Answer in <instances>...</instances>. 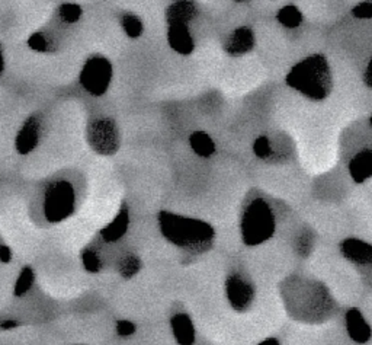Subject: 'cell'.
Instances as JSON below:
<instances>
[{
    "label": "cell",
    "mask_w": 372,
    "mask_h": 345,
    "mask_svg": "<svg viewBox=\"0 0 372 345\" xmlns=\"http://www.w3.org/2000/svg\"><path fill=\"white\" fill-rule=\"evenodd\" d=\"M159 229L163 238L178 249L191 255H201L214 244V227L201 220L172 211H160Z\"/></svg>",
    "instance_id": "obj_1"
},
{
    "label": "cell",
    "mask_w": 372,
    "mask_h": 345,
    "mask_svg": "<svg viewBox=\"0 0 372 345\" xmlns=\"http://www.w3.org/2000/svg\"><path fill=\"white\" fill-rule=\"evenodd\" d=\"M287 83L291 89L312 101H323L333 88L329 61L321 54H313L301 60L290 70Z\"/></svg>",
    "instance_id": "obj_2"
},
{
    "label": "cell",
    "mask_w": 372,
    "mask_h": 345,
    "mask_svg": "<svg viewBox=\"0 0 372 345\" xmlns=\"http://www.w3.org/2000/svg\"><path fill=\"white\" fill-rule=\"evenodd\" d=\"M276 230V215L268 200L253 197L249 200L240 215V234L248 246L267 244Z\"/></svg>",
    "instance_id": "obj_3"
},
{
    "label": "cell",
    "mask_w": 372,
    "mask_h": 345,
    "mask_svg": "<svg viewBox=\"0 0 372 345\" xmlns=\"http://www.w3.org/2000/svg\"><path fill=\"white\" fill-rule=\"evenodd\" d=\"M76 210L75 185L64 178L53 180L42 194V213L50 223L68 220Z\"/></svg>",
    "instance_id": "obj_4"
},
{
    "label": "cell",
    "mask_w": 372,
    "mask_h": 345,
    "mask_svg": "<svg viewBox=\"0 0 372 345\" xmlns=\"http://www.w3.org/2000/svg\"><path fill=\"white\" fill-rule=\"evenodd\" d=\"M86 139L94 152L103 156L114 155L121 144L118 125L109 117L94 118L87 124Z\"/></svg>",
    "instance_id": "obj_5"
},
{
    "label": "cell",
    "mask_w": 372,
    "mask_h": 345,
    "mask_svg": "<svg viewBox=\"0 0 372 345\" xmlns=\"http://www.w3.org/2000/svg\"><path fill=\"white\" fill-rule=\"evenodd\" d=\"M113 64L103 56H92L80 70L82 88L92 96H102L113 80Z\"/></svg>",
    "instance_id": "obj_6"
},
{
    "label": "cell",
    "mask_w": 372,
    "mask_h": 345,
    "mask_svg": "<svg viewBox=\"0 0 372 345\" xmlns=\"http://www.w3.org/2000/svg\"><path fill=\"white\" fill-rule=\"evenodd\" d=\"M224 291L229 305L238 313L248 312L256 299V287L252 280L242 271H231L224 283Z\"/></svg>",
    "instance_id": "obj_7"
},
{
    "label": "cell",
    "mask_w": 372,
    "mask_h": 345,
    "mask_svg": "<svg viewBox=\"0 0 372 345\" xmlns=\"http://www.w3.org/2000/svg\"><path fill=\"white\" fill-rule=\"evenodd\" d=\"M44 130V121L39 115L28 117L20 125L15 139V149L19 155H30L38 147Z\"/></svg>",
    "instance_id": "obj_8"
},
{
    "label": "cell",
    "mask_w": 372,
    "mask_h": 345,
    "mask_svg": "<svg viewBox=\"0 0 372 345\" xmlns=\"http://www.w3.org/2000/svg\"><path fill=\"white\" fill-rule=\"evenodd\" d=\"M339 251L351 264L372 268V244L359 238H346L340 242Z\"/></svg>",
    "instance_id": "obj_9"
},
{
    "label": "cell",
    "mask_w": 372,
    "mask_h": 345,
    "mask_svg": "<svg viewBox=\"0 0 372 345\" xmlns=\"http://www.w3.org/2000/svg\"><path fill=\"white\" fill-rule=\"evenodd\" d=\"M200 15V6L195 0H173L167 6L165 18L166 25H186L191 27Z\"/></svg>",
    "instance_id": "obj_10"
},
{
    "label": "cell",
    "mask_w": 372,
    "mask_h": 345,
    "mask_svg": "<svg viewBox=\"0 0 372 345\" xmlns=\"http://www.w3.org/2000/svg\"><path fill=\"white\" fill-rule=\"evenodd\" d=\"M345 328L347 337L355 344H366L372 338V328L358 308H349L345 313Z\"/></svg>",
    "instance_id": "obj_11"
},
{
    "label": "cell",
    "mask_w": 372,
    "mask_h": 345,
    "mask_svg": "<svg viewBox=\"0 0 372 345\" xmlns=\"http://www.w3.org/2000/svg\"><path fill=\"white\" fill-rule=\"evenodd\" d=\"M128 227H129V210L125 204H122L120 211L115 214V218L99 232V238L102 242L108 245L117 244L127 234Z\"/></svg>",
    "instance_id": "obj_12"
},
{
    "label": "cell",
    "mask_w": 372,
    "mask_h": 345,
    "mask_svg": "<svg viewBox=\"0 0 372 345\" xmlns=\"http://www.w3.org/2000/svg\"><path fill=\"white\" fill-rule=\"evenodd\" d=\"M170 331L178 345H193L196 330L192 318L186 312H177L170 316Z\"/></svg>",
    "instance_id": "obj_13"
},
{
    "label": "cell",
    "mask_w": 372,
    "mask_h": 345,
    "mask_svg": "<svg viewBox=\"0 0 372 345\" xmlns=\"http://www.w3.org/2000/svg\"><path fill=\"white\" fill-rule=\"evenodd\" d=\"M255 47V34L249 27H238L227 37L224 50L230 56H243Z\"/></svg>",
    "instance_id": "obj_14"
},
{
    "label": "cell",
    "mask_w": 372,
    "mask_h": 345,
    "mask_svg": "<svg viewBox=\"0 0 372 345\" xmlns=\"http://www.w3.org/2000/svg\"><path fill=\"white\" fill-rule=\"evenodd\" d=\"M167 42L173 51L182 56H189L195 49V38L186 25H167Z\"/></svg>",
    "instance_id": "obj_15"
},
{
    "label": "cell",
    "mask_w": 372,
    "mask_h": 345,
    "mask_svg": "<svg viewBox=\"0 0 372 345\" xmlns=\"http://www.w3.org/2000/svg\"><path fill=\"white\" fill-rule=\"evenodd\" d=\"M349 175L357 182L362 184L372 178V150H361L347 165Z\"/></svg>",
    "instance_id": "obj_16"
},
{
    "label": "cell",
    "mask_w": 372,
    "mask_h": 345,
    "mask_svg": "<svg viewBox=\"0 0 372 345\" xmlns=\"http://www.w3.org/2000/svg\"><path fill=\"white\" fill-rule=\"evenodd\" d=\"M189 146L193 153L200 158L208 159L215 153V142L205 132H193L189 136Z\"/></svg>",
    "instance_id": "obj_17"
},
{
    "label": "cell",
    "mask_w": 372,
    "mask_h": 345,
    "mask_svg": "<svg viewBox=\"0 0 372 345\" xmlns=\"http://www.w3.org/2000/svg\"><path fill=\"white\" fill-rule=\"evenodd\" d=\"M253 153L260 161H267V162H276L278 159H281L279 153L286 155L283 152H281V150H278L275 142L269 136H260L255 140Z\"/></svg>",
    "instance_id": "obj_18"
},
{
    "label": "cell",
    "mask_w": 372,
    "mask_h": 345,
    "mask_svg": "<svg viewBox=\"0 0 372 345\" xmlns=\"http://www.w3.org/2000/svg\"><path fill=\"white\" fill-rule=\"evenodd\" d=\"M141 267H143V263L140 260V256L133 253V252L121 255L117 261V271L125 280L133 278L134 275H137L139 271L141 270Z\"/></svg>",
    "instance_id": "obj_19"
},
{
    "label": "cell",
    "mask_w": 372,
    "mask_h": 345,
    "mask_svg": "<svg viewBox=\"0 0 372 345\" xmlns=\"http://www.w3.org/2000/svg\"><path fill=\"white\" fill-rule=\"evenodd\" d=\"M302 19H304L302 12L294 5L283 6L276 13V20L283 28H287V30L298 28L302 24Z\"/></svg>",
    "instance_id": "obj_20"
},
{
    "label": "cell",
    "mask_w": 372,
    "mask_h": 345,
    "mask_svg": "<svg viewBox=\"0 0 372 345\" xmlns=\"http://www.w3.org/2000/svg\"><path fill=\"white\" fill-rule=\"evenodd\" d=\"M82 8L76 4H64L57 9L56 19L61 23L64 27H72L76 25L80 18H82Z\"/></svg>",
    "instance_id": "obj_21"
},
{
    "label": "cell",
    "mask_w": 372,
    "mask_h": 345,
    "mask_svg": "<svg viewBox=\"0 0 372 345\" xmlns=\"http://www.w3.org/2000/svg\"><path fill=\"white\" fill-rule=\"evenodd\" d=\"M121 28L129 38H139L144 31L143 20L136 13L131 12H127L121 16Z\"/></svg>",
    "instance_id": "obj_22"
},
{
    "label": "cell",
    "mask_w": 372,
    "mask_h": 345,
    "mask_svg": "<svg viewBox=\"0 0 372 345\" xmlns=\"http://www.w3.org/2000/svg\"><path fill=\"white\" fill-rule=\"evenodd\" d=\"M82 264L86 268V271L99 272L103 267V256L101 255V252L96 248L87 246L82 252Z\"/></svg>",
    "instance_id": "obj_23"
},
{
    "label": "cell",
    "mask_w": 372,
    "mask_h": 345,
    "mask_svg": "<svg viewBox=\"0 0 372 345\" xmlns=\"http://www.w3.org/2000/svg\"><path fill=\"white\" fill-rule=\"evenodd\" d=\"M35 283V274L32 271L31 267H25L22 268L18 278H16V283H15V296L22 297L25 296L34 286Z\"/></svg>",
    "instance_id": "obj_24"
},
{
    "label": "cell",
    "mask_w": 372,
    "mask_h": 345,
    "mask_svg": "<svg viewBox=\"0 0 372 345\" xmlns=\"http://www.w3.org/2000/svg\"><path fill=\"white\" fill-rule=\"evenodd\" d=\"M313 233L312 230H301L295 238V251L300 256H307L313 251Z\"/></svg>",
    "instance_id": "obj_25"
},
{
    "label": "cell",
    "mask_w": 372,
    "mask_h": 345,
    "mask_svg": "<svg viewBox=\"0 0 372 345\" xmlns=\"http://www.w3.org/2000/svg\"><path fill=\"white\" fill-rule=\"evenodd\" d=\"M136 323L131 322V320H127V319H122V320H118L117 322V334L120 337H131L136 334Z\"/></svg>",
    "instance_id": "obj_26"
},
{
    "label": "cell",
    "mask_w": 372,
    "mask_h": 345,
    "mask_svg": "<svg viewBox=\"0 0 372 345\" xmlns=\"http://www.w3.org/2000/svg\"><path fill=\"white\" fill-rule=\"evenodd\" d=\"M354 16L358 19H369L372 18V2H362L352 11Z\"/></svg>",
    "instance_id": "obj_27"
},
{
    "label": "cell",
    "mask_w": 372,
    "mask_h": 345,
    "mask_svg": "<svg viewBox=\"0 0 372 345\" xmlns=\"http://www.w3.org/2000/svg\"><path fill=\"white\" fill-rule=\"evenodd\" d=\"M12 260V252L9 246L6 245H0V263L8 264Z\"/></svg>",
    "instance_id": "obj_28"
},
{
    "label": "cell",
    "mask_w": 372,
    "mask_h": 345,
    "mask_svg": "<svg viewBox=\"0 0 372 345\" xmlns=\"http://www.w3.org/2000/svg\"><path fill=\"white\" fill-rule=\"evenodd\" d=\"M364 82L368 88H372V57L369 58V61L366 64V69L364 73Z\"/></svg>",
    "instance_id": "obj_29"
},
{
    "label": "cell",
    "mask_w": 372,
    "mask_h": 345,
    "mask_svg": "<svg viewBox=\"0 0 372 345\" xmlns=\"http://www.w3.org/2000/svg\"><path fill=\"white\" fill-rule=\"evenodd\" d=\"M257 345H281V342H279L278 338H275V337H269V338H267V339H264V341H260Z\"/></svg>",
    "instance_id": "obj_30"
},
{
    "label": "cell",
    "mask_w": 372,
    "mask_h": 345,
    "mask_svg": "<svg viewBox=\"0 0 372 345\" xmlns=\"http://www.w3.org/2000/svg\"><path fill=\"white\" fill-rule=\"evenodd\" d=\"M18 325V322H15V320H2V322H0V327H2L4 330H11V328H15Z\"/></svg>",
    "instance_id": "obj_31"
},
{
    "label": "cell",
    "mask_w": 372,
    "mask_h": 345,
    "mask_svg": "<svg viewBox=\"0 0 372 345\" xmlns=\"http://www.w3.org/2000/svg\"><path fill=\"white\" fill-rule=\"evenodd\" d=\"M4 69H5V57H4L2 49H0V73L4 72Z\"/></svg>",
    "instance_id": "obj_32"
},
{
    "label": "cell",
    "mask_w": 372,
    "mask_h": 345,
    "mask_svg": "<svg viewBox=\"0 0 372 345\" xmlns=\"http://www.w3.org/2000/svg\"><path fill=\"white\" fill-rule=\"evenodd\" d=\"M369 124H371V127H372V115H371V118H369Z\"/></svg>",
    "instance_id": "obj_33"
},
{
    "label": "cell",
    "mask_w": 372,
    "mask_h": 345,
    "mask_svg": "<svg viewBox=\"0 0 372 345\" xmlns=\"http://www.w3.org/2000/svg\"><path fill=\"white\" fill-rule=\"evenodd\" d=\"M237 2H245V0H237Z\"/></svg>",
    "instance_id": "obj_34"
}]
</instances>
